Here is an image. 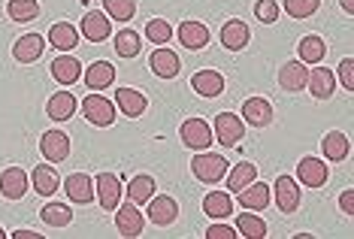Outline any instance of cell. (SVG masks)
Returning <instances> with one entry per match:
<instances>
[{"label":"cell","mask_w":354,"mask_h":239,"mask_svg":"<svg viewBox=\"0 0 354 239\" xmlns=\"http://www.w3.org/2000/svg\"><path fill=\"white\" fill-rule=\"evenodd\" d=\"M230 164L224 155H212V151H197L194 161H191V173L203 182V185H215V182H221L227 176Z\"/></svg>","instance_id":"1"},{"label":"cell","mask_w":354,"mask_h":239,"mask_svg":"<svg viewBox=\"0 0 354 239\" xmlns=\"http://www.w3.org/2000/svg\"><path fill=\"white\" fill-rule=\"evenodd\" d=\"M94 197H97L100 209L115 212V206L124 200V185L115 173H97L94 176Z\"/></svg>","instance_id":"2"},{"label":"cell","mask_w":354,"mask_h":239,"mask_svg":"<svg viewBox=\"0 0 354 239\" xmlns=\"http://www.w3.org/2000/svg\"><path fill=\"white\" fill-rule=\"evenodd\" d=\"M82 115L94 127H109V124H115V103L109 97H103V94L88 91V97L82 100Z\"/></svg>","instance_id":"3"},{"label":"cell","mask_w":354,"mask_h":239,"mask_svg":"<svg viewBox=\"0 0 354 239\" xmlns=\"http://www.w3.org/2000/svg\"><path fill=\"white\" fill-rule=\"evenodd\" d=\"M212 137L218 140L224 149L236 146V142H243V137H245V122H243V118H239L236 113H221V115H215Z\"/></svg>","instance_id":"4"},{"label":"cell","mask_w":354,"mask_h":239,"mask_svg":"<svg viewBox=\"0 0 354 239\" xmlns=\"http://www.w3.org/2000/svg\"><path fill=\"white\" fill-rule=\"evenodd\" d=\"M179 137L185 142V149L203 151L212 146V127H209V122H203V118H188V122H182V127H179Z\"/></svg>","instance_id":"5"},{"label":"cell","mask_w":354,"mask_h":239,"mask_svg":"<svg viewBox=\"0 0 354 239\" xmlns=\"http://www.w3.org/2000/svg\"><path fill=\"white\" fill-rule=\"evenodd\" d=\"M115 227H118V233L127 236V239H133V236H142V230H146V218H142V212H140V206L136 203H118L115 206Z\"/></svg>","instance_id":"6"},{"label":"cell","mask_w":354,"mask_h":239,"mask_svg":"<svg viewBox=\"0 0 354 239\" xmlns=\"http://www.w3.org/2000/svg\"><path fill=\"white\" fill-rule=\"evenodd\" d=\"M39 151L49 164H61L70 157V137L64 131H46L39 137Z\"/></svg>","instance_id":"7"},{"label":"cell","mask_w":354,"mask_h":239,"mask_svg":"<svg viewBox=\"0 0 354 239\" xmlns=\"http://www.w3.org/2000/svg\"><path fill=\"white\" fill-rule=\"evenodd\" d=\"M272 200H276L279 212H285V215H291V212L300 209V185H297V179L279 176L276 188H272Z\"/></svg>","instance_id":"8"},{"label":"cell","mask_w":354,"mask_h":239,"mask_svg":"<svg viewBox=\"0 0 354 239\" xmlns=\"http://www.w3.org/2000/svg\"><path fill=\"white\" fill-rule=\"evenodd\" d=\"M272 103L267 97H245L243 100V122L252 127H270L272 124Z\"/></svg>","instance_id":"9"},{"label":"cell","mask_w":354,"mask_h":239,"mask_svg":"<svg viewBox=\"0 0 354 239\" xmlns=\"http://www.w3.org/2000/svg\"><path fill=\"white\" fill-rule=\"evenodd\" d=\"M209 39H212V34H209V28L203 25V21L185 19L182 25H179V43H182L188 52H200V49H206Z\"/></svg>","instance_id":"10"},{"label":"cell","mask_w":354,"mask_h":239,"mask_svg":"<svg viewBox=\"0 0 354 239\" xmlns=\"http://www.w3.org/2000/svg\"><path fill=\"white\" fill-rule=\"evenodd\" d=\"M28 173L21 170V166H6L3 173H0V194L6 197V200H21V197L28 194Z\"/></svg>","instance_id":"11"},{"label":"cell","mask_w":354,"mask_h":239,"mask_svg":"<svg viewBox=\"0 0 354 239\" xmlns=\"http://www.w3.org/2000/svg\"><path fill=\"white\" fill-rule=\"evenodd\" d=\"M64 191H67L70 203L88 206L94 200V179L88 176V173H70L67 182H64Z\"/></svg>","instance_id":"12"},{"label":"cell","mask_w":354,"mask_h":239,"mask_svg":"<svg viewBox=\"0 0 354 239\" xmlns=\"http://www.w3.org/2000/svg\"><path fill=\"white\" fill-rule=\"evenodd\" d=\"M327 164L321 161V157H303L300 164H297V179L303 182L306 188H324L327 185Z\"/></svg>","instance_id":"13"},{"label":"cell","mask_w":354,"mask_h":239,"mask_svg":"<svg viewBox=\"0 0 354 239\" xmlns=\"http://www.w3.org/2000/svg\"><path fill=\"white\" fill-rule=\"evenodd\" d=\"M149 67H151V73L160 76V79H176L182 70V61H179V55L170 52L167 46H158L149 58Z\"/></svg>","instance_id":"14"},{"label":"cell","mask_w":354,"mask_h":239,"mask_svg":"<svg viewBox=\"0 0 354 239\" xmlns=\"http://www.w3.org/2000/svg\"><path fill=\"white\" fill-rule=\"evenodd\" d=\"M179 218V203L173 197L160 194V197H151L149 200V221L158 227H170L173 221Z\"/></svg>","instance_id":"15"},{"label":"cell","mask_w":354,"mask_h":239,"mask_svg":"<svg viewBox=\"0 0 354 239\" xmlns=\"http://www.w3.org/2000/svg\"><path fill=\"white\" fill-rule=\"evenodd\" d=\"M43 49H46L43 34H25L12 43V58L19 64H34L43 58Z\"/></svg>","instance_id":"16"},{"label":"cell","mask_w":354,"mask_h":239,"mask_svg":"<svg viewBox=\"0 0 354 239\" xmlns=\"http://www.w3.org/2000/svg\"><path fill=\"white\" fill-rule=\"evenodd\" d=\"M236 200L243 203L245 209H252V212H263L272 203V191H270V185H263V182L254 179L252 185H245L243 191H239Z\"/></svg>","instance_id":"17"},{"label":"cell","mask_w":354,"mask_h":239,"mask_svg":"<svg viewBox=\"0 0 354 239\" xmlns=\"http://www.w3.org/2000/svg\"><path fill=\"white\" fill-rule=\"evenodd\" d=\"M306 88H309V94L315 100H330L333 97V91H336V76H333V70H327V67H315L309 73V79H306Z\"/></svg>","instance_id":"18"},{"label":"cell","mask_w":354,"mask_h":239,"mask_svg":"<svg viewBox=\"0 0 354 239\" xmlns=\"http://www.w3.org/2000/svg\"><path fill=\"white\" fill-rule=\"evenodd\" d=\"M248 39H252V30H248L245 21H239V19L224 21V28H221V46L227 52H243L245 46H248Z\"/></svg>","instance_id":"19"},{"label":"cell","mask_w":354,"mask_h":239,"mask_svg":"<svg viewBox=\"0 0 354 239\" xmlns=\"http://www.w3.org/2000/svg\"><path fill=\"white\" fill-rule=\"evenodd\" d=\"M306 79H309V70H306L303 61H288L285 67L279 70V85H281V91H288V94L303 91Z\"/></svg>","instance_id":"20"},{"label":"cell","mask_w":354,"mask_h":239,"mask_svg":"<svg viewBox=\"0 0 354 239\" xmlns=\"http://www.w3.org/2000/svg\"><path fill=\"white\" fill-rule=\"evenodd\" d=\"M82 34H85L88 43H103V39H109V34H112L109 15H106V12H97V10L85 12V19H82Z\"/></svg>","instance_id":"21"},{"label":"cell","mask_w":354,"mask_h":239,"mask_svg":"<svg viewBox=\"0 0 354 239\" xmlns=\"http://www.w3.org/2000/svg\"><path fill=\"white\" fill-rule=\"evenodd\" d=\"M115 106L122 109V115H127V118H140L149 109V100H146V94L136 91V88H118Z\"/></svg>","instance_id":"22"},{"label":"cell","mask_w":354,"mask_h":239,"mask_svg":"<svg viewBox=\"0 0 354 239\" xmlns=\"http://www.w3.org/2000/svg\"><path fill=\"white\" fill-rule=\"evenodd\" d=\"M191 88H194L200 97H218L224 91V76L218 70H197L191 76Z\"/></svg>","instance_id":"23"},{"label":"cell","mask_w":354,"mask_h":239,"mask_svg":"<svg viewBox=\"0 0 354 239\" xmlns=\"http://www.w3.org/2000/svg\"><path fill=\"white\" fill-rule=\"evenodd\" d=\"M30 185H34V191L39 197H52L55 191L61 188V176L52 164H39L37 170L30 173Z\"/></svg>","instance_id":"24"},{"label":"cell","mask_w":354,"mask_h":239,"mask_svg":"<svg viewBox=\"0 0 354 239\" xmlns=\"http://www.w3.org/2000/svg\"><path fill=\"white\" fill-rule=\"evenodd\" d=\"M85 85H88V91H103V88H109L112 82H115V67H112L109 61H94L91 67L85 70Z\"/></svg>","instance_id":"25"},{"label":"cell","mask_w":354,"mask_h":239,"mask_svg":"<svg viewBox=\"0 0 354 239\" xmlns=\"http://www.w3.org/2000/svg\"><path fill=\"white\" fill-rule=\"evenodd\" d=\"M46 43L55 46L58 52H73L76 43H79V30L70 25V21H58V25L49 28V37H46Z\"/></svg>","instance_id":"26"},{"label":"cell","mask_w":354,"mask_h":239,"mask_svg":"<svg viewBox=\"0 0 354 239\" xmlns=\"http://www.w3.org/2000/svg\"><path fill=\"white\" fill-rule=\"evenodd\" d=\"M124 197H127L131 203H136V206L149 203L151 197H155V179H151L149 173H136V176H133L131 182H127Z\"/></svg>","instance_id":"27"},{"label":"cell","mask_w":354,"mask_h":239,"mask_svg":"<svg viewBox=\"0 0 354 239\" xmlns=\"http://www.w3.org/2000/svg\"><path fill=\"white\" fill-rule=\"evenodd\" d=\"M73 113H76V97L70 91L52 94L49 103H46V115H49L52 122H67V118H73Z\"/></svg>","instance_id":"28"},{"label":"cell","mask_w":354,"mask_h":239,"mask_svg":"<svg viewBox=\"0 0 354 239\" xmlns=\"http://www.w3.org/2000/svg\"><path fill=\"white\" fill-rule=\"evenodd\" d=\"M52 76L58 79L61 85H73L82 79V64H79L73 55H61V58L52 61Z\"/></svg>","instance_id":"29"},{"label":"cell","mask_w":354,"mask_h":239,"mask_svg":"<svg viewBox=\"0 0 354 239\" xmlns=\"http://www.w3.org/2000/svg\"><path fill=\"white\" fill-rule=\"evenodd\" d=\"M203 212L209 218H230L233 215V197L227 191H209L203 197Z\"/></svg>","instance_id":"30"},{"label":"cell","mask_w":354,"mask_h":239,"mask_svg":"<svg viewBox=\"0 0 354 239\" xmlns=\"http://www.w3.org/2000/svg\"><path fill=\"white\" fill-rule=\"evenodd\" d=\"M348 137H345L342 131H330L324 140H321V151H324V157L327 161H333V164H339L348 157Z\"/></svg>","instance_id":"31"},{"label":"cell","mask_w":354,"mask_h":239,"mask_svg":"<svg viewBox=\"0 0 354 239\" xmlns=\"http://www.w3.org/2000/svg\"><path fill=\"white\" fill-rule=\"evenodd\" d=\"M297 55H300L303 64H321V61H324V55H327V43L318 34H309V37L300 39Z\"/></svg>","instance_id":"32"},{"label":"cell","mask_w":354,"mask_h":239,"mask_svg":"<svg viewBox=\"0 0 354 239\" xmlns=\"http://www.w3.org/2000/svg\"><path fill=\"white\" fill-rule=\"evenodd\" d=\"M227 191L230 194H239L245 185H252V182L257 179V166L254 164H248V161H243V164H236L233 170H227Z\"/></svg>","instance_id":"33"},{"label":"cell","mask_w":354,"mask_h":239,"mask_svg":"<svg viewBox=\"0 0 354 239\" xmlns=\"http://www.w3.org/2000/svg\"><path fill=\"white\" fill-rule=\"evenodd\" d=\"M39 218H43L49 227H67L70 221H73V209H70L67 203L52 200V203H46L43 209H39Z\"/></svg>","instance_id":"34"},{"label":"cell","mask_w":354,"mask_h":239,"mask_svg":"<svg viewBox=\"0 0 354 239\" xmlns=\"http://www.w3.org/2000/svg\"><path fill=\"white\" fill-rule=\"evenodd\" d=\"M142 49V39L140 34H136L133 28H122L115 34V52H118V58H136Z\"/></svg>","instance_id":"35"},{"label":"cell","mask_w":354,"mask_h":239,"mask_svg":"<svg viewBox=\"0 0 354 239\" xmlns=\"http://www.w3.org/2000/svg\"><path fill=\"white\" fill-rule=\"evenodd\" d=\"M6 15L12 21H19V25H28V21H34L39 15V0H10L6 3Z\"/></svg>","instance_id":"36"},{"label":"cell","mask_w":354,"mask_h":239,"mask_svg":"<svg viewBox=\"0 0 354 239\" xmlns=\"http://www.w3.org/2000/svg\"><path fill=\"white\" fill-rule=\"evenodd\" d=\"M236 230L245 239H261V236H267V221H261V215H254V212H243V215H236Z\"/></svg>","instance_id":"37"},{"label":"cell","mask_w":354,"mask_h":239,"mask_svg":"<svg viewBox=\"0 0 354 239\" xmlns=\"http://www.w3.org/2000/svg\"><path fill=\"white\" fill-rule=\"evenodd\" d=\"M103 12L115 21H131L136 15V0H103Z\"/></svg>","instance_id":"38"},{"label":"cell","mask_w":354,"mask_h":239,"mask_svg":"<svg viewBox=\"0 0 354 239\" xmlns=\"http://www.w3.org/2000/svg\"><path fill=\"white\" fill-rule=\"evenodd\" d=\"M170 37H173V28H170V21L167 19H151L146 25V39H151L155 46H167L170 43Z\"/></svg>","instance_id":"39"},{"label":"cell","mask_w":354,"mask_h":239,"mask_svg":"<svg viewBox=\"0 0 354 239\" xmlns=\"http://www.w3.org/2000/svg\"><path fill=\"white\" fill-rule=\"evenodd\" d=\"M321 6V0H285V12L291 15V19H309V15H315Z\"/></svg>","instance_id":"40"},{"label":"cell","mask_w":354,"mask_h":239,"mask_svg":"<svg viewBox=\"0 0 354 239\" xmlns=\"http://www.w3.org/2000/svg\"><path fill=\"white\" fill-rule=\"evenodd\" d=\"M254 15H257V21H263V25H276L279 15H281V3L279 0H257Z\"/></svg>","instance_id":"41"},{"label":"cell","mask_w":354,"mask_h":239,"mask_svg":"<svg viewBox=\"0 0 354 239\" xmlns=\"http://www.w3.org/2000/svg\"><path fill=\"white\" fill-rule=\"evenodd\" d=\"M339 82H342V88L345 91H354V61L351 58H342V64H339Z\"/></svg>","instance_id":"42"},{"label":"cell","mask_w":354,"mask_h":239,"mask_svg":"<svg viewBox=\"0 0 354 239\" xmlns=\"http://www.w3.org/2000/svg\"><path fill=\"white\" fill-rule=\"evenodd\" d=\"M236 236V227L230 224H209L206 227V239H233Z\"/></svg>","instance_id":"43"},{"label":"cell","mask_w":354,"mask_h":239,"mask_svg":"<svg viewBox=\"0 0 354 239\" xmlns=\"http://www.w3.org/2000/svg\"><path fill=\"white\" fill-rule=\"evenodd\" d=\"M339 209H342L345 215H348V218L354 215V191H351V188H348V191H342V194H339Z\"/></svg>","instance_id":"44"},{"label":"cell","mask_w":354,"mask_h":239,"mask_svg":"<svg viewBox=\"0 0 354 239\" xmlns=\"http://www.w3.org/2000/svg\"><path fill=\"white\" fill-rule=\"evenodd\" d=\"M39 233H34V230H15L12 239H37Z\"/></svg>","instance_id":"45"},{"label":"cell","mask_w":354,"mask_h":239,"mask_svg":"<svg viewBox=\"0 0 354 239\" xmlns=\"http://www.w3.org/2000/svg\"><path fill=\"white\" fill-rule=\"evenodd\" d=\"M339 3H342V10H345V12H348V15L354 12V0H339Z\"/></svg>","instance_id":"46"},{"label":"cell","mask_w":354,"mask_h":239,"mask_svg":"<svg viewBox=\"0 0 354 239\" xmlns=\"http://www.w3.org/2000/svg\"><path fill=\"white\" fill-rule=\"evenodd\" d=\"M3 236H6V233H3V227H0V239H3Z\"/></svg>","instance_id":"47"}]
</instances>
